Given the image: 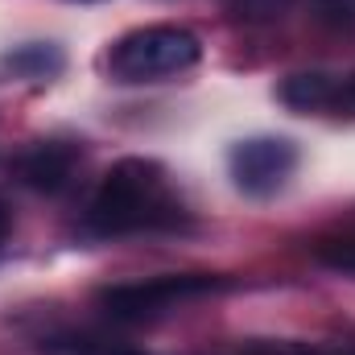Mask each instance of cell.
<instances>
[{"label":"cell","instance_id":"cell-1","mask_svg":"<svg viewBox=\"0 0 355 355\" xmlns=\"http://www.w3.org/2000/svg\"><path fill=\"white\" fill-rule=\"evenodd\" d=\"M178 223H182V202L170 190L166 170L149 157L116 162L87 207V232L95 236H137Z\"/></svg>","mask_w":355,"mask_h":355},{"label":"cell","instance_id":"cell-2","mask_svg":"<svg viewBox=\"0 0 355 355\" xmlns=\"http://www.w3.org/2000/svg\"><path fill=\"white\" fill-rule=\"evenodd\" d=\"M202 58V42L182 25H145L124 33L107 54V75L116 83H162L186 75Z\"/></svg>","mask_w":355,"mask_h":355},{"label":"cell","instance_id":"cell-3","mask_svg":"<svg viewBox=\"0 0 355 355\" xmlns=\"http://www.w3.org/2000/svg\"><path fill=\"white\" fill-rule=\"evenodd\" d=\"M223 285L227 281L211 277V272H166V277H149V281L107 285V289H99L95 302L112 322H149V318H162L186 302L219 293Z\"/></svg>","mask_w":355,"mask_h":355},{"label":"cell","instance_id":"cell-4","mask_svg":"<svg viewBox=\"0 0 355 355\" xmlns=\"http://www.w3.org/2000/svg\"><path fill=\"white\" fill-rule=\"evenodd\" d=\"M227 170H232L236 190L252 198H268L297 170V149L285 137H248L227 153Z\"/></svg>","mask_w":355,"mask_h":355},{"label":"cell","instance_id":"cell-5","mask_svg":"<svg viewBox=\"0 0 355 355\" xmlns=\"http://www.w3.org/2000/svg\"><path fill=\"white\" fill-rule=\"evenodd\" d=\"M83 162L79 141H33L21 157H17V174L29 190L42 194H58L75 182V170Z\"/></svg>","mask_w":355,"mask_h":355},{"label":"cell","instance_id":"cell-6","mask_svg":"<svg viewBox=\"0 0 355 355\" xmlns=\"http://www.w3.org/2000/svg\"><path fill=\"white\" fill-rule=\"evenodd\" d=\"M277 95H281V103H289L293 112L339 107V79H335V75H322V71H302V75H289Z\"/></svg>","mask_w":355,"mask_h":355},{"label":"cell","instance_id":"cell-7","mask_svg":"<svg viewBox=\"0 0 355 355\" xmlns=\"http://www.w3.org/2000/svg\"><path fill=\"white\" fill-rule=\"evenodd\" d=\"M46 355H141L132 347L107 343V339H91V335H62V339H46L42 343Z\"/></svg>","mask_w":355,"mask_h":355},{"label":"cell","instance_id":"cell-8","mask_svg":"<svg viewBox=\"0 0 355 355\" xmlns=\"http://www.w3.org/2000/svg\"><path fill=\"white\" fill-rule=\"evenodd\" d=\"M4 62H8L12 71H25V75H50V71H58V67H62V58H58L54 50H46V46L17 50V54H8Z\"/></svg>","mask_w":355,"mask_h":355},{"label":"cell","instance_id":"cell-9","mask_svg":"<svg viewBox=\"0 0 355 355\" xmlns=\"http://www.w3.org/2000/svg\"><path fill=\"white\" fill-rule=\"evenodd\" d=\"M310 12L327 29H343V33L355 29V0H310Z\"/></svg>","mask_w":355,"mask_h":355},{"label":"cell","instance_id":"cell-10","mask_svg":"<svg viewBox=\"0 0 355 355\" xmlns=\"http://www.w3.org/2000/svg\"><path fill=\"white\" fill-rule=\"evenodd\" d=\"M227 8L244 21H272L293 8V0H227Z\"/></svg>","mask_w":355,"mask_h":355},{"label":"cell","instance_id":"cell-11","mask_svg":"<svg viewBox=\"0 0 355 355\" xmlns=\"http://www.w3.org/2000/svg\"><path fill=\"white\" fill-rule=\"evenodd\" d=\"M314 257L339 272H355V240H322L314 248Z\"/></svg>","mask_w":355,"mask_h":355},{"label":"cell","instance_id":"cell-12","mask_svg":"<svg viewBox=\"0 0 355 355\" xmlns=\"http://www.w3.org/2000/svg\"><path fill=\"white\" fill-rule=\"evenodd\" d=\"M240 355H318V347L289 343V339H252V343L240 347Z\"/></svg>","mask_w":355,"mask_h":355},{"label":"cell","instance_id":"cell-13","mask_svg":"<svg viewBox=\"0 0 355 355\" xmlns=\"http://www.w3.org/2000/svg\"><path fill=\"white\" fill-rule=\"evenodd\" d=\"M339 107H352L355 112V75L352 79H339Z\"/></svg>","mask_w":355,"mask_h":355},{"label":"cell","instance_id":"cell-14","mask_svg":"<svg viewBox=\"0 0 355 355\" xmlns=\"http://www.w3.org/2000/svg\"><path fill=\"white\" fill-rule=\"evenodd\" d=\"M8 227H12V219H8V207L0 202V244H4V236H8Z\"/></svg>","mask_w":355,"mask_h":355},{"label":"cell","instance_id":"cell-15","mask_svg":"<svg viewBox=\"0 0 355 355\" xmlns=\"http://www.w3.org/2000/svg\"><path fill=\"white\" fill-rule=\"evenodd\" d=\"M318 355H355V347H347V352H327V347H318Z\"/></svg>","mask_w":355,"mask_h":355}]
</instances>
